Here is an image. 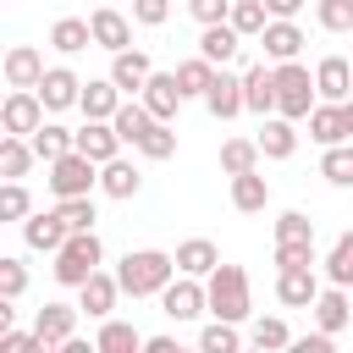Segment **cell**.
Segmentation results:
<instances>
[{"mask_svg": "<svg viewBox=\"0 0 353 353\" xmlns=\"http://www.w3.org/2000/svg\"><path fill=\"white\" fill-rule=\"evenodd\" d=\"M276 298H281L287 309H314V298H320L314 265H287V270H276Z\"/></svg>", "mask_w": 353, "mask_h": 353, "instance_id": "10", "label": "cell"}, {"mask_svg": "<svg viewBox=\"0 0 353 353\" xmlns=\"http://www.w3.org/2000/svg\"><path fill=\"white\" fill-rule=\"evenodd\" d=\"M204 309H210L204 276H182V270H176V281L160 292V314H165V320H199Z\"/></svg>", "mask_w": 353, "mask_h": 353, "instance_id": "6", "label": "cell"}, {"mask_svg": "<svg viewBox=\"0 0 353 353\" xmlns=\"http://www.w3.org/2000/svg\"><path fill=\"white\" fill-rule=\"evenodd\" d=\"M99 265H105V243H99L94 226H88V232H72V237L55 248V265H50V270H55L61 287H83Z\"/></svg>", "mask_w": 353, "mask_h": 353, "instance_id": "2", "label": "cell"}, {"mask_svg": "<svg viewBox=\"0 0 353 353\" xmlns=\"http://www.w3.org/2000/svg\"><path fill=\"white\" fill-rule=\"evenodd\" d=\"M237 50H243V33H237L232 22H210V28L199 33V55H204V61H215V66L237 61Z\"/></svg>", "mask_w": 353, "mask_h": 353, "instance_id": "23", "label": "cell"}, {"mask_svg": "<svg viewBox=\"0 0 353 353\" xmlns=\"http://www.w3.org/2000/svg\"><path fill=\"white\" fill-rule=\"evenodd\" d=\"M320 105V88H314V72L298 66V61H276V116H292V121H309V110Z\"/></svg>", "mask_w": 353, "mask_h": 353, "instance_id": "3", "label": "cell"}, {"mask_svg": "<svg viewBox=\"0 0 353 353\" xmlns=\"http://www.w3.org/2000/svg\"><path fill=\"white\" fill-rule=\"evenodd\" d=\"M39 154H33V143L28 138H17V132H6L0 138V176H28V165H33Z\"/></svg>", "mask_w": 353, "mask_h": 353, "instance_id": "36", "label": "cell"}, {"mask_svg": "<svg viewBox=\"0 0 353 353\" xmlns=\"http://www.w3.org/2000/svg\"><path fill=\"white\" fill-rule=\"evenodd\" d=\"M215 265H221V254H215L210 237H188V243H176V270H182V276H210Z\"/></svg>", "mask_w": 353, "mask_h": 353, "instance_id": "29", "label": "cell"}, {"mask_svg": "<svg viewBox=\"0 0 353 353\" xmlns=\"http://www.w3.org/2000/svg\"><path fill=\"white\" fill-rule=\"evenodd\" d=\"M50 193L55 199H77V193H94L99 188V160H88L83 149H66L61 160H50Z\"/></svg>", "mask_w": 353, "mask_h": 353, "instance_id": "5", "label": "cell"}, {"mask_svg": "<svg viewBox=\"0 0 353 353\" xmlns=\"http://www.w3.org/2000/svg\"><path fill=\"white\" fill-rule=\"evenodd\" d=\"M265 11H270V17H298L303 0H265Z\"/></svg>", "mask_w": 353, "mask_h": 353, "instance_id": "50", "label": "cell"}, {"mask_svg": "<svg viewBox=\"0 0 353 353\" xmlns=\"http://www.w3.org/2000/svg\"><path fill=\"white\" fill-rule=\"evenodd\" d=\"M116 276H121L127 298H160L176 281V254H165V248H127V259L116 265Z\"/></svg>", "mask_w": 353, "mask_h": 353, "instance_id": "1", "label": "cell"}, {"mask_svg": "<svg viewBox=\"0 0 353 353\" xmlns=\"http://www.w3.org/2000/svg\"><path fill=\"white\" fill-rule=\"evenodd\" d=\"M94 347H99V353H138L143 336H138V325H127V320H99Z\"/></svg>", "mask_w": 353, "mask_h": 353, "instance_id": "31", "label": "cell"}, {"mask_svg": "<svg viewBox=\"0 0 353 353\" xmlns=\"http://www.w3.org/2000/svg\"><path fill=\"white\" fill-rule=\"evenodd\" d=\"M55 210H61V221H66L72 232H88V226L99 221V210H94V193H77V199H55Z\"/></svg>", "mask_w": 353, "mask_h": 353, "instance_id": "41", "label": "cell"}, {"mask_svg": "<svg viewBox=\"0 0 353 353\" xmlns=\"http://www.w3.org/2000/svg\"><path fill=\"white\" fill-rule=\"evenodd\" d=\"M232 204H237L243 215H259V210L270 204V182H265L259 171H243V176H232Z\"/></svg>", "mask_w": 353, "mask_h": 353, "instance_id": "30", "label": "cell"}, {"mask_svg": "<svg viewBox=\"0 0 353 353\" xmlns=\"http://www.w3.org/2000/svg\"><path fill=\"white\" fill-rule=\"evenodd\" d=\"M248 342H254V347H292V331H287V320H276V314H265V320H254V331H248Z\"/></svg>", "mask_w": 353, "mask_h": 353, "instance_id": "44", "label": "cell"}, {"mask_svg": "<svg viewBox=\"0 0 353 353\" xmlns=\"http://www.w3.org/2000/svg\"><path fill=\"white\" fill-rule=\"evenodd\" d=\"M287 265H320L314 243H276V270H287Z\"/></svg>", "mask_w": 353, "mask_h": 353, "instance_id": "47", "label": "cell"}, {"mask_svg": "<svg viewBox=\"0 0 353 353\" xmlns=\"http://www.w3.org/2000/svg\"><path fill=\"white\" fill-rule=\"evenodd\" d=\"M276 243H314V221H309L303 210H287V215L276 221Z\"/></svg>", "mask_w": 353, "mask_h": 353, "instance_id": "45", "label": "cell"}, {"mask_svg": "<svg viewBox=\"0 0 353 353\" xmlns=\"http://www.w3.org/2000/svg\"><path fill=\"white\" fill-rule=\"evenodd\" d=\"M22 292H28V265L17 254H6L0 259V298H22Z\"/></svg>", "mask_w": 353, "mask_h": 353, "instance_id": "46", "label": "cell"}, {"mask_svg": "<svg viewBox=\"0 0 353 353\" xmlns=\"http://www.w3.org/2000/svg\"><path fill=\"white\" fill-rule=\"evenodd\" d=\"M66 237H72V226L61 221V210H39V215L22 221V243H28L33 254H55Z\"/></svg>", "mask_w": 353, "mask_h": 353, "instance_id": "9", "label": "cell"}, {"mask_svg": "<svg viewBox=\"0 0 353 353\" xmlns=\"http://www.w3.org/2000/svg\"><path fill=\"white\" fill-rule=\"evenodd\" d=\"M0 127L17 132V138H33V132L44 127V99H39V88H11L6 105H0Z\"/></svg>", "mask_w": 353, "mask_h": 353, "instance_id": "7", "label": "cell"}, {"mask_svg": "<svg viewBox=\"0 0 353 353\" xmlns=\"http://www.w3.org/2000/svg\"><path fill=\"white\" fill-rule=\"evenodd\" d=\"M199 347H204V353H237V347H243L237 320H221V314H215V320L199 331Z\"/></svg>", "mask_w": 353, "mask_h": 353, "instance_id": "37", "label": "cell"}, {"mask_svg": "<svg viewBox=\"0 0 353 353\" xmlns=\"http://www.w3.org/2000/svg\"><path fill=\"white\" fill-rule=\"evenodd\" d=\"M259 44H265V61H298V50H303V28H298L292 17H270L265 33H259Z\"/></svg>", "mask_w": 353, "mask_h": 353, "instance_id": "12", "label": "cell"}, {"mask_svg": "<svg viewBox=\"0 0 353 353\" xmlns=\"http://www.w3.org/2000/svg\"><path fill=\"white\" fill-rule=\"evenodd\" d=\"M314 22L325 33H353V0H314Z\"/></svg>", "mask_w": 353, "mask_h": 353, "instance_id": "42", "label": "cell"}, {"mask_svg": "<svg viewBox=\"0 0 353 353\" xmlns=\"http://www.w3.org/2000/svg\"><path fill=\"white\" fill-rule=\"evenodd\" d=\"M132 17H138L143 28H160V22L171 17V0H132Z\"/></svg>", "mask_w": 353, "mask_h": 353, "instance_id": "49", "label": "cell"}, {"mask_svg": "<svg viewBox=\"0 0 353 353\" xmlns=\"http://www.w3.org/2000/svg\"><path fill=\"white\" fill-rule=\"evenodd\" d=\"M320 265H325V276H331L336 287H353V232H342V237L331 243V254H325Z\"/></svg>", "mask_w": 353, "mask_h": 353, "instance_id": "39", "label": "cell"}, {"mask_svg": "<svg viewBox=\"0 0 353 353\" xmlns=\"http://www.w3.org/2000/svg\"><path fill=\"white\" fill-rule=\"evenodd\" d=\"M259 160H265V149H259V138H226V143H221V171H226V176H243V171H259Z\"/></svg>", "mask_w": 353, "mask_h": 353, "instance_id": "28", "label": "cell"}, {"mask_svg": "<svg viewBox=\"0 0 353 353\" xmlns=\"http://www.w3.org/2000/svg\"><path fill=\"white\" fill-rule=\"evenodd\" d=\"M259 149H265V160H292L298 154V127H292V116H259Z\"/></svg>", "mask_w": 353, "mask_h": 353, "instance_id": "16", "label": "cell"}, {"mask_svg": "<svg viewBox=\"0 0 353 353\" xmlns=\"http://www.w3.org/2000/svg\"><path fill=\"white\" fill-rule=\"evenodd\" d=\"M28 143H33V154H39L44 165H50V160H61L66 149H77V132H66V127H55V121H44V127H39V132H33Z\"/></svg>", "mask_w": 353, "mask_h": 353, "instance_id": "34", "label": "cell"}, {"mask_svg": "<svg viewBox=\"0 0 353 353\" xmlns=\"http://www.w3.org/2000/svg\"><path fill=\"white\" fill-rule=\"evenodd\" d=\"M243 39H259L265 33V22H270V11H265V0H232V17H226Z\"/></svg>", "mask_w": 353, "mask_h": 353, "instance_id": "38", "label": "cell"}, {"mask_svg": "<svg viewBox=\"0 0 353 353\" xmlns=\"http://www.w3.org/2000/svg\"><path fill=\"white\" fill-rule=\"evenodd\" d=\"M116 298H121V276H110V270H94V276L77 287V309H83L88 320H110Z\"/></svg>", "mask_w": 353, "mask_h": 353, "instance_id": "8", "label": "cell"}, {"mask_svg": "<svg viewBox=\"0 0 353 353\" xmlns=\"http://www.w3.org/2000/svg\"><path fill=\"white\" fill-rule=\"evenodd\" d=\"M353 320V309H347V287H320V298H314V325L320 331H331V336H342V325Z\"/></svg>", "mask_w": 353, "mask_h": 353, "instance_id": "26", "label": "cell"}, {"mask_svg": "<svg viewBox=\"0 0 353 353\" xmlns=\"http://www.w3.org/2000/svg\"><path fill=\"white\" fill-rule=\"evenodd\" d=\"M204 110L215 116V121H232V116H243L248 105H243V77H232L226 66L215 72V83H210V94H204Z\"/></svg>", "mask_w": 353, "mask_h": 353, "instance_id": "14", "label": "cell"}, {"mask_svg": "<svg viewBox=\"0 0 353 353\" xmlns=\"http://www.w3.org/2000/svg\"><path fill=\"white\" fill-rule=\"evenodd\" d=\"M138 99H143L160 121H176V110H182V99H188V94H182V83H176V72H154V77L143 83V94H138Z\"/></svg>", "mask_w": 353, "mask_h": 353, "instance_id": "13", "label": "cell"}, {"mask_svg": "<svg viewBox=\"0 0 353 353\" xmlns=\"http://www.w3.org/2000/svg\"><path fill=\"white\" fill-rule=\"evenodd\" d=\"M77 149L88 154V160H116L121 154V132H116V121H88L83 116V127H77Z\"/></svg>", "mask_w": 353, "mask_h": 353, "instance_id": "20", "label": "cell"}, {"mask_svg": "<svg viewBox=\"0 0 353 353\" xmlns=\"http://www.w3.org/2000/svg\"><path fill=\"white\" fill-rule=\"evenodd\" d=\"M243 105L254 116H270L276 110V66H248L243 72Z\"/></svg>", "mask_w": 353, "mask_h": 353, "instance_id": "24", "label": "cell"}, {"mask_svg": "<svg viewBox=\"0 0 353 353\" xmlns=\"http://www.w3.org/2000/svg\"><path fill=\"white\" fill-rule=\"evenodd\" d=\"M110 77H116L121 94H143V83L154 77V61H149L143 50H116V55H110Z\"/></svg>", "mask_w": 353, "mask_h": 353, "instance_id": "19", "label": "cell"}, {"mask_svg": "<svg viewBox=\"0 0 353 353\" xmlns=\"http://www.w3.org/2000/svg\"><path fill=\"white\" fill-rule=\"evenodd\" d=\"M309 138H314L320 149H331V143H347V116H342V105L320 99V105L309 110Z\"/></svg>", "mask_w": 353, "mask_h": 353, "instance_id": "25", "label": "cell"}, {"mask_svg": "<svg viewBox=\"0 0 353 353\" xmlns=\"http://www.w3.org/2000/svg\"><path fill=\"white\" fill-rule=\"evenodd\" d=\"M0 72H6V83H11V88H39V77H44L50 66H44V55H39L33 44H11Z\"/></svg>", "mask_w": 353, "mask_h": 353, "instance_id": "18", "label": "cell"}, {"mask_svg": "<svg viewBox=\"0 0 353 353\" xmlns=\"http://www.w3.org/2000/svg\"><path fill=\"white\" fill-rule=\"evenodd\" d=\"M39 99H44V110H72V105L83 99V77H77L72 66H50V72L39 77Z\"/></svg>", "mask_w": 353, "mask_h": 353, "instance_id": "11", "label": "cell"}, {"mask_svg": "<svg viewBox=\"0 0 353 353\" xmlns=\"http://www.w3.org/2000/svg\"><path fill=\"white\" fill-rule=\"evenodd\" d=\"M28 215H33V199H28L22 176H6V188H0V221H28Z\"/></svg>", "mask_w": 353, "mask_h": 353, "instance_id": "40", "label": "cell"}, {"mask_svg": "<svg viewBox=\"0 0 353 353\" xmlns=\"http://www.w3.org/2000/svg\"><path fill=\"white\" fill-rule=\"evenodd\" d=\"M342 116H347V138H353V99H342Z\"/></svg>", "mask_w": 353, "mask_h": 353, "instance_id": "52", "label": "cell"}, {"mask_svg": "<svg viewBox=\"0 0 353 353\" xmlns=\"http://www.w3.org/2000/svg\"><path fill=\"white\" fill-rule=\"evenodd\" d=\"M138 188H143V176H138V165H132V160H121V154H116V160H105V165H99V193H105V199H132Z\"/></svg>", "mask_w": 353, "mask_h": 353, "instance_id": "27", "label": "cell"}, {"mask_svg": "<svg viewBox=\"0 0 353 353\" xmlns=\"http://www.w3.org/2000/svg\"><path fill=\"white\" fill-rule=\"evenodd\" d=\"M88 28H94V44L99 50H132V22L121 17V11H110V6H99V11H88Z\"/></svg>", "mask_w": 353, "mask_h": 353, "instance_id": "17", "label": "cell"}, {"mask_svg": "<svg viewBox=\"0 0 353 353\" xmlns=\"http://www.w3.org/2000/svg\"><path fill=\"white\" fill-rule=\"evenodd\" d=\"M121 88H116V77H88L83 83V99H77V110L88 116V121H110L116 110H121Z\"/></svg>", "mask_w": 353, "mask_h": 353, "instance_id": "15", "label": "cell"}, {"mask_svg": "<svg viewBox=\"0 0 353 353\" xmlns=\"http://www.w3.org/2000/svg\"><path fill=\"white\" fill-rule=\"evenodd\" d=\"M215 72H221L215 61L193 55V61H182V66H176V83H182V94H188V99H204V94H210V83H215Z\"/></svg>", "mask_w": 353, "mask_h": 353, "instance_id": "33", "label": "cell"}, {"mask_svg": "<svg viewBox=\"0 0 353 353\" xmlns=\"http://www.w3.org/2000/svg\"><path fill=\"white\" fill-rule=\"evenodd\" d=\"M138 154H143V160H171V154H176V132H171V121H154V127L143 132Z\"/></svg>", "mask_w": 353, "mask_h": 353, "instance_id": "43", "label": "cell"}, {"mask_svg": "<svg viewBox=\"0 0 353 353\" xmlns=\"http://www.w3.org/2000/svg\"><path fill=\"white\" fill-rule=\"evenodd\" d=\"M77 314H83V309H72V303H44V309L33 314V331L44 336V347H61L66 336H77Z\"/></svg>", "mask_w": 353, "mask_h": 353, "instance_id": "21", "label": "cell"}, {"mask_svg": "<svg viewBox=\"0 0 353 353\" xmlns=\"http://www.w3.org/2000/svg\"><path fill=\"white\" fill-rule=\"evenodd\" d=\"M143 353H176V336H143Z\"/></svg>", "mask_w": 353, "mask_h": 353, "instance_id": "51", "label": "cell"}, {"mask_svg": "<svg viewBox=\"0 0 353 353\" xmlns=\"http://www.w3.org/2000/svg\"><path fill=\"white\" fill-rule=\"evenodd\" d=\"M314 88H320V99H331V105L353 99V61H342V55H325V61L314 66Z\"/></svg>", "mask_w": 353, "mask_h": 353, "instance_id": "22", "label": "cell"}, {"mask_svg": "<svg viewBox=\"0 0 353 353\" xmlns=\"http://www.w3.org/2000/svg\"><path fill=\"white\" fill-rule=\"evenodd\" d=\"M204 287H210V314H221V320H248L254 292H248V270H243V265H215V270L204 276Z\"/></svg>", "mask_w": 353, "mask_h": 353, "instance_id": "4", "label": "cell"}, {"mask_svg": "<svg viewBox=\"0 0 353 353\" xmlns=\"http://www.w3.org/2000/svg\"><path fill=\"white\" fill-rule=\"evenodd\" d=\"M50 44H55L61 55H77V50H88V44H94V28H88L83 17H61V22L50 28Z\"/></svg>", "mask_w": 353, "mask_h": 353, "instance_id": "32", "label": "cell"}, {"mask_svg": "<svg viewBox=\"0 0 353 353\" xmlns=\"http://www.w3.org/2000/svg\"><path fill=\"white\" fill-rule=\"evenodd\" d=\"M320 176H325L331 188H353V138H347V143H331V149L320 154Z\"/></svg>", "mask_w": 353, "mask_h": 353, "instance_id": "35", "label": "cell"}, {"mask_svg": "<svg viewBox=\"0 0 353 353\" xmlns=\"http://www.w3.org/2000/svg\"><path fill=\"white\" fill-rule=\"evenodd\" d=\"M188 11H193L199 28H210V22H226L232 17V0H188Z\"/></svg>", "mask_w": 353, "mask_h": 353, "instance_id": "48", "label": "cell"}]
</instances>
